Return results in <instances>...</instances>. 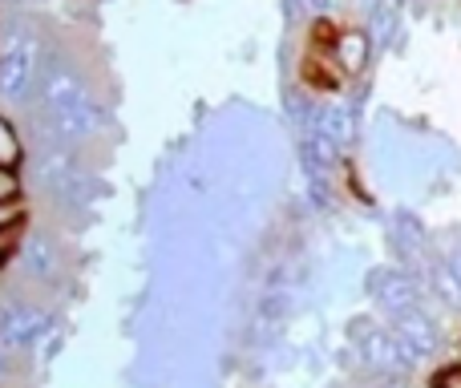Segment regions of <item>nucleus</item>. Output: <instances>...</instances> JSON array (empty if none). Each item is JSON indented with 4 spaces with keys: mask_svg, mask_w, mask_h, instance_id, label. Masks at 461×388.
I'll return each mask as SVG.
<instances>
[{
    "mask_svg": "<svg viewBox=\"0 0 461 388\" xmlns=\"http://www.w3.org/2000/svg\"><path fill=\"white\" fill-rule=\"evenodd\" d=\"M16 158H21V142H16V134L8 130V122H0V167H13Z\"/></svg>",
    "mask_w": 461,
    "mask_h": 388,
    "instance_id": "1",
    "label": "nucleus"
},
{
    "mask_svg": "<svg viewBox=\"0 0 461 388\" xmlns=\"http://www.w3.org/2000/svg\"><path fill=\"white\" fill-rule=\"evenodd\" d=\"M441 388H461V373H446L441 376Z\"/></svg>",
    "mask_w": 461,
    "mask_h": 388,
    "instance_id": "3",
    "label": "nucleus"
},
{
    "mask_svg": "<svg viewBox=\"0 0 461 388\" xmlns=\"http://www.w3.org/2000/svg\"><path fill=\"white\" fill-rule=\"evenodd\" d=\"M340 53H344V61H348V69H357L360 57H365V37H344L340 41Z\"/></svg>",
    "mask_w": 461,
    "mask_h": 388,
    "instance_id": "2",
    "label": "nucleus"
}]
</instances>
